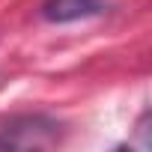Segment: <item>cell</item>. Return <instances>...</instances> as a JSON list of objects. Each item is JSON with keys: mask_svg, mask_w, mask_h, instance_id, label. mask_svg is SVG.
<instances>
[{"mask_svg": "<svg viewBox=\"0 0 152 152\" xmlns=\"http://www.w3.org/2000/svg\"><path fill=\"white\" fill-rule=\"evenodd\" d=\"M63 140V125L42 113L15 116L0 128V149H51Z\"/></svg>", "mask_w": 152, "mask_h": 152, "instance_id": "1", "label": "cell"}, {"mask_svg": "<svg viewBox=\"0 0 152 152\" xmlns=\"http://www.w3.org/2000/svg\"><path fill=\"white\" fill-rule=\"evenodd\" d=\"M107 6L102 0H45L42 3V18L54 24H69V21H81L90 15H102Z\"/></svg>", "mask_w": 152, "mask_h": 152, "instance_id": "2", "label": "cell"}]
</instances>
